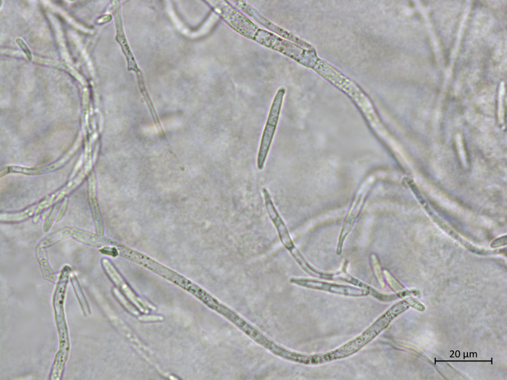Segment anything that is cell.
Instances as JSON below:
<instances>
[{"mask_svg":"<svg viewBox=\"0 0 507 380\" xmlns=\"http://www.w3.org/2000/svg\"><path fill=\"white\" fill-rule=\"evenodd\" d=\"M285 90L280 88L273 100L262 134L257 157V167L261 170L264 167L277 128Z\"/></svg>","mask_w":507,"mask_h":380,"instance_id":"obj_1","label":"cell"},{"mask_svg":"<svg viewBox=\"0 0 507 380\" xmlns=\"http://www.w3.org/2000/svg\"><path fill=\"white\" fill-rule=\"evenodd\" d=\"M262 192L266 212L277 230L281 243L295 261L303 269L308 261L296 247L286 224L274 203L270 193L265 187L262 188Z\"/></svg>","mask_w":507,"mask_h":380,"instance_id":"obj_2","label":"cell"},{"mask_svg":"<svg viewBox=\"0 0 507 380\" xmlns=\"http://www.w3.org/2000/svg\"><path fill=\"white\" fill-rule=\"evenodd\" d=\"M125 258L152 270L189 292L194 287L195 283L186 277L142 253L129 248L126 252Z\"/></svg>","mask_w":507,"mask_h":380,"instance_id":"obj_3","label":"cell"},{"mask_svg":"<svg viewBox=\"0 0 507 380\" xmlns=\"http://www.w3.org/2000/svg\"><path fill=\"white\" fill-rule=\"evenodd\" d=\"M102 264L107 274L111 280L117 286L118 288L125 295L127 298L137 307V308L143 313H147L149 312L145 309L144 307H147L152 310H155L156 307L152 304L138 297L130 288L129 285L123 280L120 274L113 265L112 263L107 259H103Z\"/></svg>","mask_w":507,"mask_h":380,"instance_id":"obj_4","label":"cell"},{"mask_svg":"<svg viewBox=\"0 0 507 380\" xmlns=\"http://www.w3.org/2000/svg\"><path fill=\"white\" fill-rule=\"evenodd\" d=\"M290 282L299 286L315 289L323 290L332 293L347 295L360 296L369 293L367 289H359L348 286L330 283L316 280L292 277Z\"/></svg>","mask_w":507,"mask_h":380,"instance_id":"obj_5","label":"cell"},{"mask_svg":"<svg viewBox=\"0 0 507 380\" xmlns=\"http://www.w3.org/2000/svg\"><path fill=\"white\" fill-rule=\"evenodd\" d=\"M234 2L235 3V5L238 7L242 11L246 12L248 14L255 19L256 21L261 23V24L265 27H267L273 32H276L284 38L293 40L294 41L298 43L300 42V40H298L297 38L283 29L272 23L271 21L264 17L257 11L251 6H249L246 2L242 1H234Z\"/></svg>","mask_w":507,"mask_h":380,"instance_id":"obj_6","label":"cell"},{"mask_svg":"<svg viewBox=\"0 0 507 380\" xmlns=\"http://www.w3.org/2000/svg\"><path fill=\"white\" fill-rule=\"evenodd\" d=\"M71 229L69 228H65L59 230L44 239L39 243L38 246L45 248L64 238L69 237L71 236Z\"/></svg>","mask_w":507,"mask_h":380,"instance_id":"obj_7","label":"cell"},{"mask_svg":"<svg viewBox=\"0 0 507 380\" xmlns=\"http://www.w3.org/2000/svg\"><path fill=\"white\" fill-rule=\"evenodd\" d=\"M36 253L44 276L49 279L54 280L55 277L48 264L45 250L43 248L37 246Z\"/></svg>","mask_w":507,"mask_h":380,"instance_id":"obj_8","label":"cell"},{"mask_svg":"<svg viewBox=\"0 0 507 380\" xmlns=\"http://www.w3.org/2000/svg\"><path fill=\"white\" fill-rule=\"evenodd\" d=\"M113 292L115 297L126 310L134 315L137 316L139 315V312L136 308L128 301L118 290L114 288L113 290Z\"/></svg>","mask_w":507,"mask_h":380,"instance_id":"obj_9","label":"cell"},{"mask_svg":"<svg viewBox=\"0 0 507 380\" xmlns=\"http://www.w3.org/2000/svg\"><path fill=\"white\" fill-rule=\"evenodd\" d=\"M58 208V207L57 206L55 207L46 219L44 226V229L45 232L48 231L52 225L56 214H57Z\"/></svg>","mask_w":507,"mask_h":380,"instance_id":"obj_10","label":"cell"},{"mask_svg":"<svg viewBox=\"0 0 507 380\" xmlns=\"http://www.w3.org/2000/svg\"><path fill=\"white\" fill-rule=\"evenodd\" d=\"M138 319L142 322L158 321H162L163 317L159 315H145L139 317Z\"/></svg>","mask_w":507,"mask_h":380,"instance_id":"obj_11","label":"cell"},{"mask_svg":"<svg viewBox=\"0 0 507 380\" xmlns=\"http://www.w3.org/2000/svg\"><path fill=\"white\" fill-rule=\"evenodd\" d=\"M66 207V204L65 203V204H63L61 206L60 210H59V212L57 214V215L56 219V220L57 221L59 220L61 218L62 216H63L64 213V212L65 211Z\"/></svg>","mask_w":507,"mask_h":380,"instance_id":"obj_12","label":"cell"}]
</instances>
